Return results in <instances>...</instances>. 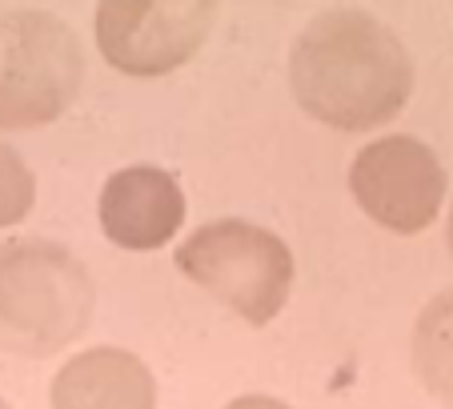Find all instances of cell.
<instances>
[{
	"mask_svg": "<svg viewBox=\"0 0 453 409\" xmlns=\"http://www.w3.org/2000/svg\"><path fill=\"white\" fill-rule=\"evenodd\" d=\"M289 85L313 120L365 133L394 120L413 96V57L365 9H326L289 49Z\"/></svg>",
	"mask_w": 453,
	"mask_h": 409,
	"instance_id": "cell-1",
	"label": "cell"
},
{
	"mask_svg": "<svg viewBox=\"0 0 453 409\" xmlns=\"http://www.w3.org/2000/svg\"><path fill=\"white\" fill-rule=\"evenodd\" d=\"M96 285L88 265L60 241H0V350L52 358L93 321Z\"/></svg>",
	"mask_w": 453,
	"mask_h": 409,
	"instance_id": "cell-2",
	"label": "cell"
},
{
	"mask_svg": "<svg viewBox=\"0 0 453 409\" xmlns=\"http://www.w3.org/2000/svg\"><path fill=\"white\" fill-rule=\"evenodd\" d=\"M177 265L193 285L217 297L249 325H269L293 293V249L273 229L241 217L201 225L177 249Z\"/></svg>",
	"mask_w": 453,
	"mask_h": 409,
	"instance_id": "cell-3",
	"label": "cell"
},
{
	"mask_svg": "<svg viewBox=\"0 0 453 409\" xmlns=\"http://www.w3.org/2000/svg\"><path fill=\"white\" fill-rule=\"evenodd\" d=\"M85 85V52L69 25L41 9L0 17V128L57 120Z\"/></svg>",
	"mask_w": 453,
	"mask_h": 409,
	"instance_id": "cell-4",
	"label": "cell"
},
{
	"mask_svg": "<svg viewBox=\"0 0 453 409\" xmlns=\"http://www.w3.org/2000/svg\"><path fill=\"white\" fill-rule=\"evenodd\" d=\"M217 20V0H101L96 49L128 77H165L197 57Z\"/></svg>",
	"mask_w": 453,
	"mask_h": 409,
	"instance_id": "cell-5",
	"label": "cell"
},
{
	"mask_svg": "<svg viewBox=\"0 0 453 409\" xmlns=\"http://www.w3.org/2000/svg\"><path fill=\"white\" fill-rule=\"evenodd\" d=\"M349 189L365 217H373L381 229L410 237L437 221L449 193V177L426 141L389 133L369 141L353 157Z\"/></svg>",
	"mask_w": 453,
	"mask_h": 409,
	"instance_id": "cell-6",
	"label": "cell"
},
{
	"mask_svg": "<svg viewBox=\"0 0 453 409\" xmlns=\"http://www.w3.org/2000/svg\"><path fill=\"white\" fill-rule=\"evenodd\" d=\"M96 217L112 245L153 253L169 245L173 233L185 225V193L180 181L161 165H125L104 181Z\"/></svg>",
	"mask_w": 453,
	"mask_h": 409,
	"instance_id": "cell-7",
	"label": "cell"
},
{
	"mask_svg": "<svg viewBox=\"0 0 453 409\" xmlns=\"http://www.w3.org/2000/svg\"><path fill=\"white\" fill-rule=\"evenodd\" d=\"M49 401L52 409H157V377L137 353L96 345L65 361Z\"/></svg>",
	"mask_w": 453,
	"mask_h": 409,
	"instance_id": "cell-8",
	"label": "cell"
},
{
	"mask_svg": "<svg viewBox=\"0 0 453 409\" xmlns=\"http://www.w3.org/2000/svg\"><path fill=\"white\" fill-rule=\"evenodd\" d=\"M413 374L437 401L453 405V289L437 293L413 325Z\"/></svg>",
	"mask_w": 453,
	"mask_h": 409,
	"instance_id": "cell-9",
	"label": "cell"
},
{
	"mask_svg": "<svg viewBox=\"0 0 453 409\" xmlns=\"http://www.w3.org/2000/svg\"><path fill=\"white\" fill-rule=\"evenodd\" d=\"M36 201V177L25 165V157L0 141V229L25 221Z\"/></svg>",
	"mask_w": 453,
	"mask_h": 409,
	"instance_id": "cell-10",
	"label": "cell"
},
{
	"mask_svg": "<svg viewBox=\"0 0 453 409\" xmlns=\"http://www.w3.org/2000/svg\"><path fill=\"white\" fill-rule=\"evenodd\" d=\"M225 409H293V405L281 397H269V393H245V397L229 401Z\"/></svg>",
	"mask_w": 453,
	"mask_h": 409,
	"instance_id": "cell-11",
	"label": "cell"
},
{
	"mask_svg": "<svg viewBox=\"0 0 453 409\" xmlns=\"http://www.w3.org/2000/svg\"><path fill=\"white\" fill-rule=\"evenodd\" d=\"M449 249H453V209H449Z\"/></svg>",
	"mask_w": 453,
	"mask_h": 409,
	"instance_id": "cell-12",
	"label": "cell"
},
{
	"mask_svg": "<svg viewBox=\"0 0 453 409\" xmlns=\"http://www.w3.org/2000/svg\"><path fill=\"white\" fill-rule=\"evenodd\" d=\"M0 409H12V405H9V401H4V397H0Z\"/></svg>",
	"mask_w": 453,
	"mask_h": 409,
	"instance_id": "cell-13",
	"label": "cell"
}]
</instances>
